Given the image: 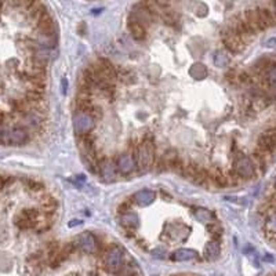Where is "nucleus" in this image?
I'll use <instances>...</instances> for the list:
<instances>
[{"mask_svg":"<svg viewBox=\"0 0 276 276\" xmlns=\"http://www.w3.org/2000/svg\"><path fill=\"white\" fill-rule=\"evenodd\" d=\"M155 140H148V138H142L140 144L137 145L134 149V159H136L137 169L141 174L148 173L155 167L156 158H155Z\"/></svg>","mask_w":276,"mask_h":276,"instance_id":"nucleus-1","label":"nucleus"},{"mask_svg":"<svg viewBox=\"0 0 276 276\" xmlns=\"http://www.w3.org/2000/svg\"><path fill=\"white\" fill-rule=\"evenodd\" d=\"M31 136L25 127L0 128V145L6 146H21L29 142Z\"/></svg>","mask_w":276,"mask_h":276,"instance_id":"nucleus-2","label":"nucleus"},{"mask_svg":"<svg viewBox=\"0 0 276 276\" xmlns=\"http://www.w3.org/2000/svg\"><path fill=\"white\" fill-rule=\"evenodd\" d=\"M232 170L235 171V174H236L242 181L253 180L255 175H257L255 163L253 162L251 156H247V155H237L235 162H233Z\"/></svg>","mask_w":276,"mask_h":276,"instance_id":"nucleus-3","label":"nucleus"},{"mask_svg":"<svg viewBox=\"0 0 276 276\" xmlns=\"http://www.w3.org/2000/svg\"><path fill=\"white\" fill-rule=\"evenodd\" d=\"M96 122L97 119L90 114H87V112H84V111H75L73 112L72 123H73L75 133L78 136H83V134L91 133L93 128L96 127Z\"/></svg>","mask_w":276,"mask_h":276,"instance_id":"nucleus-4","label":"nucleus"},{"mask_svg":"<svg viewBox=\"0 0 276 276\" xmlns=\"http://www.w3.org/2000/svg\"><path fill=\"white\" fill-rule=\"evenodd\" d=\"M130 18L136 20L137 22H140L141 25L145 28H149L156 20V15H155L151 10L148 9V6L145 5V2H140L132 7V11H130Z\"/></svg>","mask_w":276,"mask_h":276,"instance_id":"nucleus-5","label":"nucleus"},{"mask_svg":"<svg viewBox=\"0 0 276 276\" xmlns=\"http://www.w3.org/2000/svg\"><path fill=\"white\" fill-rule=\"evenodd\" d=\"M104 265L111 273H118L123 269V251L120 247L114 246L106 250L104 255Z\"/></svg>","mask_w":276,"mask_h":276,"instance_id":"nucleus-6","label":"nucleus"},{"mask_svg":"<svg viewBox=\"0 0 276 276\" xmlns=\"http://www.w3.org/2000/svg\"><path fill=\"white\" fill-rule=\"evenodd\" d=\"M98 173L101 175V180L105 182H112L116 180V175H118V167L116 163L112 159L102 158L98 164Z\"/></svg>","mask_w":276,"mask_h":276,"instance_id":"nucleus-7","label":"nucleus"},{"mask_svg":"<svg viewBox=\"0 0 276 276\" xmlns=\"http://www.w3.org/2000/svg\"><path fill=\"white\" fill-rule=\"evenodd\" d=\"M116 167H118V171L122 175H130L136 171V159H134V155L133 154H122L116 159Z\"/></svg>","mask_w":276,"mask_h":276,"instance_id":"nucleus-8","label":"nucleus"},{"mask_svg":"<svg viewBox=\"0 0 276 276\" xmlns=\"http://www.w3.org/2000/svg\"><path fill=\"white\" fill-rule=\"evenodd\" d=\"M75 243L80 250H83L84 253H94L98 246L96 236L90 232H83L82 235H79Z\"/></svg>","mask_w":276,"mask_h":276,"instance_id":"nucleus-9","label":"nucleus"},{"mask_svg":"<svg viewBox=\"0 0 276 276\" xmlns=\"http://www.w3.org/2000/svg\"><path fill=\"white\" fill-rule=\"evenodd\" d=\"M155 199H156V193L151 189H141L133 195V200L138 206H149L155 202Z\"/></svg>","mask_w":276,"mask_h":276,"instance_id":"nucleus-10","label":"nucleus"},{"mask_svg":"<svg viewBox=\"0 0 276 276\" xmlns=\"http://www.w3.org/2000/svg\"><path fill=\"white\" fill-rule=\"evenodd\" d=\"M119 223L124 229H132V231L140 227V218L134 211H126V213L120 214Z\"/></svg>","mask_w":276,"mask_h":276,"instance_id":"nucleus-11","label":"nucleus"},{"mask_svg":"<svg viewBox=\"0 0 276 276\" xmlns=\"http://www.w3.org/2000/svg\"><path fill=\"white\" fill-rule=\"evenodd\" d=\"M127 27L134 40H137V42H142V40L146 39V28L142 27L140 22H137L136 20H133V18L128 17Z\"/></svg>","mask_w":276,"mask_h":276,"instance_id":"nucleus-12","label":"nucleus"},{"mask_svg":"<svg viewBox=\"0 0 276 276\" xmlns=\"http://www.w3.org/2000/svg\"><path fill=\"white\" fill-rule=\"evenodd\" d=\"M199 259V254L197 251L191 249H180L175 250L174 253L170 255L171 261H175V263H185V261H192V260Z\"/></svg>","mask_w":276,"mask_h":276,"instance_id":"nucleus-13","label":"nucleus"},{"mask_svg":"<svg viewBox=\"0 0 276 276\" xmlns=\"http://www.w3.org/2000/svg\"><path fill=\"white\" fill-rule=\"evenodd\" d=\"M219 254H221V247H219V243L217 241H210L205 246L203 255L207 261H215L219 257Z\"/></svg>","mask_w":276,"mask_h":276,"instance_id":"nucleus-14","label":"nucleus"},{"mask_svg":"<svg viewBox=\"0 0 276 276\" xmlns=\"http://www.w3.org/2000/svg\"><path fill=\"white\" fill-rule=\"evenodd\" d=\"M189 75L195 80H205L207 78V75H209V70H207L206 65L202 64V62H195L189 68Z\"/></svg>","mask_w":276,"mask_h":276,"instance_id":"nucleus-15","label":"nucleus"},{"mask_svg":"<svg viewBox=\"0 0 276 276\" xmlns=\"http://www.w3.org/2000/svg\"><path fill=\"white\" fill-rule=\"evenodd\" d=\"M36 42H38V44H40L42 47L50 50V48H54L56 46H57V35H48V33H38Z\"/></svg>","mask_w":276,"mask_h":276,"instance_id":"nucleus-16","label":"nucleus"},{"mask_svg":"<svg viewBox=\"0 0 276 276\" xmlns=\"http://www.w3.org/2000/svg\"><path fill=\"white\" fill-rule=\"evenodd\" d=\"M160 17H162L164 24L169 25V27H171V28L180 27V15L175 13V11H173V10H170V9L164 10Z\"/></svg>","mask_w":276,"mask_h":276,"instance_id":"nucleus-17","label":"nucleus"},{"mask_svg":"<svg viewBox=\"0 0 276 276\" xmlns=\"http://www.w3.org/2000/svg\"><path fill=\"white\" fill-rule=\"evenodd\" d=\"M193 215L196 217L197 221H200L203 224H210L214 219L213 211H210L206 207H196V209H193Z\"/></svg>","mask_w":276,"mask_h":276,"instance_id":"nucleus-18","label":"nucleus"},{"mask_svg":"<svg viewBox=\"0 0 276 276\" xmlns=\"http://www.w3.org/2000/svg\"><path fill=\"white\" fill-rule=\"evenodd\" d=\"M15 225L20 229H33L38 227V221H33V219L28 218L25 215L20 214L15 218Z\"/></svg>","mask_w":276,"mask_h":276,"instance_id":"nucleus-19","label":"nucleus"},{"mask_svg":"<svg viewBox=\"0 0 276 276\" xmlns=\"http://www.w3.org/2000/svg\"><path fill=\"white\" fill-rule=\"evenodd\" d=\"M169 235H170L171 239H185V237H188L189 235V228L187 227H180V225H177V227H170L169 228Z\"/></svg>","mask_w":276,"mask_h":276,"instance_id":"nucleus-20","label":"nucleus"},{"mask_svg":"<svg viewBox=\"0 0 276 276\" xmlns=\"http://www.w3.org/2000/svg\"><path fill=\"white\" fill-rule=\"evenodd\" d=\"M265 82L269 87L276 90V62H273L265 72Z\"/></svg>","mask_w":276,"mask_h":276,"instance_id":"nucleus-21","label":"nucleus"},{"mask_svg":"<svg viewBox=\"0 0 276 276\" xmlns=\"http://www.w3.org/2000/svg\"><path fill=\"white\" fill-rule=\"evenodd\" d=\"M213 61H214V65L217 68H225L229 64L228 54L225 53V51H217L214 54V57H213Z\"/></svg>","mask_w":276,"mask_h":276,"instance_id":"nucleus-22","label":"nucleus"},{"mask_svg":"<svg viewBox=\"0 0 276 276\" xmlns=\"http://www.w3.org/2000/svg\"><path fill=\"white\" fill-rule=\"evenodd\" d=\"M27 182V188L31 191V192L33 193H40L44 191V184L43 182H40V181H36V180H27L25 181Z\"/></svg>","mask_w":276,"mask_h":276,"instance_id":"nucleus-23","label":"nucleus"},{"mask_svg":"<svg viewBox=\"0 0 276 276\" xmlns=\"http://www.w3.org/2000/svg\"><path fill=\"white\" fill-rule=\"evenodd\" d=\"M40 213H42V210H38V209H24V210L21 211L22 215H25V217L33 219V221H38V219H39Z\"/></svg>","mask_w":276,"mask_h":276,"instance_id":"nucleus-24","label":"nucleus"},{"mask_svg":"<svg viewBox=\"0 0 276 276\" xmlns=\"http://www.w3.org/2000/svg\"><path fill=\"white\" fill-rule=\"evenodd\" d=\"M209 231H210V233L213 235V236L215 237V241H218L219 237L223 236V228L219 227L218 224H209Z\"/></svg>","mask_w":276,"mask_h":276,"instance_id":"nucleus-25","label":"nucleus"},{"mask_svg":"<svg viewBox=\"0 0 276 276\" xmlns=\"http://www.w3.org/2000/svg\"><path fill=\"white\" fill-rule=\"evenodd\" d=\"M152 255H154L155 259H164L166 257V250L162 249V247L152 250Z\"/></svg>","mask_w":276,"mask_h":276,"instance_id":"nucleus-26","label":"nucleus"},{"mask_svg":"<svg viewBox=\"0 0 276 276\" xmlns=\"http://www.w3.org/2000/svg\"><path fill=\"white\" fill-rule=\"evenodd\" d=\"M132 203H134V202H132ZM132 203H128V202L120 203L118 207L119 213H120V214H123V213H126V211H130V209H132Z\"/></svg>","mask_w":276,"mask_h":276,"instance_id":"nucleus-27","label":"nucleus"},{"mask_svg":"<svg viewBox=\"0 0 276 276\" xmlns=\"http://www.w3.org/2000/svg\"><path fill=\"white\" fill-rule=\"evenodd\" d=\"M207 14H209V9H207L206 6H205V5L197 6V9H196V15H197V17H206Z\"/></svg>","mask_w":276,"mask_h":276,"instance_id":"nucleus-28","label":"nucleus"},{"mask_svg":"<svg viewBox=\"0 0 276 276\" xmlns=\"http://www.w3.org/2000/svg\"><path fill=\"white\" fill-rule=\"evenodd\" d=\"M156 3L160 9L164 11V10H169L171 6V0H156Z\"/></svg>","mask_w":276,"mask_h":276,"instance_id":"nucleus-29","label":"nucleus"},{"mask_svg":"<svg viewBox=\"0 0 276 276\" xmlns=\"http://www.w3.org/2000/svg\"><path fill=\"white\" fill-rule=\"evenodd\" d=\"M225 200H229V202L232 203H239V205H246L247 203V199H239V197H225Z\"/></svg>","mask_w":276,"mask_h":276,"instance_id":"nucleus-30","label":"nucleus"},{"mask_svg":"<svg viewBox=\"0 0 276 276\" xmlns=\"http://www.w3.org/2000/svg\"><path fill=\"white\" fill-rule=\"evenodd\" d=\"M264 46L268 48H276V38H269L264 42Z\"/></svg>","mask_w":276,"mask_h":276,"instance_id":"nucleus-31","label":"nucleus"},{"mask_svg":"<svg viewBox=\"0 0 276 276\" xmlns=\"http://www.w3.org/2000/svg\"><path fill=\"white\" fill-rule=\"evenodd\" d=\"M75 225H82V221H80V219H73V221H70V223L68 224V227H69V228H72V227H75Z\"/></svg>","mask_w":276,"mask_h":276,"instance_id":"nucleus-32","label":"nucleus"},{"mask_svg":"<svg viewBox=\"0 0 276 276\" xmlns=\"http://www.w3.org/2000/svg\"><path fill=\"white\" fill-rule=\"evenodd\" d=\"M61 84H62V94L65 96V94H66V86H68V82H66V79H62Z\"/></svg>","mask_w":276,"mask_h":276,"instance_id":"nucleus-33","label":"nucleus"},{"mask_svg":"<svg viewBox=\"0 0 276 276\" xmlns=\"http://www.w3.org/2000/svg\"><path fill=\"white\" fill-rule=\"evenodd\" d=\"M5 178H3V177H2V175H0V189L3 188V187H5Z\"/></svg>","mask_w":276,"mask_h":276,"instance_id":"nucleus-34","label":"nucleus"},{"mask_svg":"<svg viewBox=\"0 0 276 276\" xmlns=\"http://www.w3.org/2000/svg\"><path fill=\"white\" fill-rule=\"evenodd\" d=\"M3 122H5V114H3V112L0 111V124H2Z\"/></svg>","mask_w":276,"mask_h":276,"instance_id":"nucleus-35","label":"nucleus"},{"mask_svg":"<svg viewBox=\"0 0 276 276\" xmlns=\"http://www.w3.org/2000/svg\"><path fill=\"white\" fill-rule=\"evenodd\" d=\"M273 14L276 15V0H273Z\"/></svg>","mask_w":276,"mask_h":276,"instance_id":"nucleus-36","label":"nucleus"},{"mask_svg":"<svg viewBox=\"0 0 276 276\" xmlns=\"http://www.w3.org/2000/svg\"><path fill=\"white\" fill-rule=\"evenodd\" d=\"M5 2H9V0H0V3H5Z\"/></svg>","mask_w":276,"mask_h":276,"instance_id":"nucleus-37","label":"nucleus"},{"mask_svg":"<svg viewBox=\"0 0 276 276\" xmlns=\"http://www.w3.org/2000/svg\"><path fill=\"white\" fill-rule=\"evenodd\" d=\"M275 187H276V178H275Z\"/></svg>","mask_w":276,"mask_h":276,"instance_id":"nucleus-38","label":"nucleus"}]
</instances>
